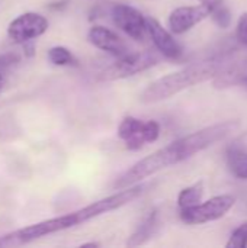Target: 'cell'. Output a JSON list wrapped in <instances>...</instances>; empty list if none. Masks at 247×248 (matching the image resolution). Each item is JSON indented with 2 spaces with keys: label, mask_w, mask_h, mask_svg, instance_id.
Returning a JSON list of instances; mask_svg holds the SVG:
<instances>
[{
  "label": "cell",
  "mask_w": 247,
  "mask_h": 248,
  "mask_svg": "<svg viewBox=\"0 0 247 248\" xmlns=\"http://www.w3.org/2000/svg\"><path fill=\"white\" fill-rule=\"evenodd\" d=\"M240 124L237 121H226L221 124L210 125L197 132H192L186 137H182L169 145L148 154L147 157L138 160L127 171H124L114 183V189H125L134 186L144 179L165 170L167 167L176 166L195 154L210 148L211 145L226 140L229 135L239 129Z\"/></svg>",
  "instance_id": "6da1fadb"
},
{
  "label": "cell",
  "mask_w": 247,
  "mask_h": 248,
  "mask_svg": "<svg viewBox=\"0 0 247 248\" xmlns=\"http://www.w3.org/2000/svg\"><path fill=\"white\" fill-rule=\"evenodd\" d=\"M146 185H134L125 189H119V192L109 195L103 199H99L84 208H80L77 211H73L70 214L55 217L51 219H45L32 225H28L25 228L16 230L13 232L4 234L0 237V247H17L25 246L32 241H36L42 237L57 234L61 231H67L71 228H76L79 225H83L103 214L112 212L115 209H119L137 198H140L146 192Z\"/></svg>",
  "instance_id": "7a4b0ae2"
},
{
  "label": "cell",
  "mask_w": 247,
  "mask_h": 248,
  "mask_svg": "<svg viewBox=\"0 0 247 248\" xmlns=\"http://www.w3.org/2000/svg\"><path fill=\"white\" fill-rule=\"evenodd\" d=\"M224 67L226 64L221 60H210L166 74L150 83L140 94V100L143 103H157L166 100L182 90L214 78L224 70Z\"/></svg>",
  "instance_id": "3957f363"
},
{
  "label": "cell",
  "mask_w": 247,
  "mask_h": 248,
  "mask_svg": "<svg viewBox=\"0 0 247 248\" xmlns=\"http://www.w3.org/2000/svg\"><path fill=\"white\" fill-rule=\"evenodd\" d=\"M160 61V57L157 52L151 49L140 51V52H128L124 57H119L114 64L106 67L100 78L102 80H118V78H127L131 76H135L141 71H146L154 65H157Z\"/></svg>",
  "instance_id": "277c9868"
},
{
  "label": "cell",
  "mask_w": 247,
  "mask_h": 248,
  "mask_svg": "<svg viewBox=\"0 0 247 248\" xmlns=\"http://www.w3.org/2000/svg\"><path fill=\"white\" fill-rule=\"evenodd\" d=\"M236 203L233 195H220L208 199L204 203H197L194 206L181 209L179 218L188 225H201L207 222L217 221L223 218Z\"/></svg>",
  "instance_id": "5b68a950"
},
{
  "label": "cell",
  "mask_w": 247,
  "mask_h": 248,
  "mask_svg": "<svg viewBox=\"0 0 247 248\" xmlns=\"http://www.w3.org/2000/svg\"><path fill=\"white\" fill-rule=\"evenodd\" d=\"M48 19L35 12H26L15 17L7 26V36L15 44H25L42 36L48 31Z\"/></svg>",
  "instance_id": "8992f818"
},
{
  "label": "cell",
  "mask_w": 247,
  "mask_h": 248,
  "mask_svg": "<svg viewBox=\"0 0 247 248\" xmlns=\"http://www.w3.org/2000/svg\"><path fill=\"white\" fill-rule=\"evenodd\" d=\"M111 17L116 28L125 32L130 38L141 41L147 33L146 16L135 7L124 3L114 4L111 7Z\"/></svg>",
  "instance_id": "52a82bcc"
},
{
  "label": "cell",
  "mask_w": 247,
  "mask_h": 248,
  "mask_svg": "<svg viewBox=\"0 0 247 248\" xmlns=\"http://www.w3.org/2000/svg\"><path fill=\"white\" fill-rule=\"evenodd\" d=\"M215 1L218 0H214L211 3H201L198 6H182L173 9L167 19L170 32L176 35H182L189 29H192L194 26H197L199 22H202L210 16Z\"/></svg>",
  "instance_id": "ba28073f"
},
{
  "label": "cell",
  "mask_w": 247,
  "mask_h": 248,
  "mask_svg": "<svg viewBox=\"0 0 247 248\" xmlns=\"http://www.w3.org/2000/svg\"><path fill=\"white\" fill-rule=\"evenodd\" d=\"M87 41L95 48L102 49L116 58L124 57L130 52L124 39H121V36L118 33H115L114 31H111L109 28H105L102 25H95L89 29Z\"/></svg>",
  "instance_id": "9c48e42d"
},
{
  "label": "cell",
  "mask_w": 247,
  "mask_h": 248,
  "mask_svg": "<svg viewBox=\"0 0 247 248\" xmlns=\"http://www.w3.org/2000/svg\"><path fill=\"white\" fill-rule=\"evenodd\" d=\"M146 25H147V32L151 36L157 51L169 58V60H178L182 55V46L178 44V41L172 36V33L162 26L159 20L154 17H146Z\"/></svg>",
  "instance_id": "30bf717a"
},
{
  "label": "cell",
  "mask_w": 247,
  "mask_h": 248,
  "mask_svg": "<svg viewBox=\"0 0 247 248\" xmlns=\"http://www.w3.org/2000/svg\"><path fill=\"white\" fill-rule=\"evenodd\" d=\"M144 122L134 116H127L118 126V137L125 142L130 151H138L146 145L144 140Z\"/></svg>",
  "instance_id": "8fae6325"
},
{
  "label": "cell",
  "mask_w": 247,
  "mask_h": 248,
  "mask_svg": "<svg viewBox=\"0 0 247 248\" xmlns=\"http://www.w3.org/2000/svg\"><path fill=\"white\" fill-rule=\"evenodd\" d=\"M157 227H159V217H157V211L153 209V211H150L144 217V219L141 221V224L137 227V230L134 231V234L130 237L127 246H130V247H138V246L147 243L154 235Z\"/></svg>",
  "instance_id": "7c38bea8"
},
{
  "label": "cell",
  "mask_w": 247,
  "mask_h": 248,
  "mask_svg": "<svg viewBox=\"0 0 247 248\" xmlns=\"http://www.w3.org/2000/svg\"><path fill=\"white\" fill-rule=\"evenodd\" d=\"M227 166L231 174L240 180H247V153L239 148L227 151Z\"/></svg>",
  "instance_id": "4fadbf2b"
},
{
  "label": "cell",
  "mask_w": 247,
  "mask_h": 248,
  "mask_svg": "<svg viewBox=\"0 0 247 248\" xmlns=\"http://www.w3.org/2000/svg\"><path fill=\"white\" fill-rule=\"evenodd\" d=\"M204 196V182H198L192 186L182 189L178 195V206L179 209H185L194 206L202 201Z\"/></svg>",
  "instance_id": "5bb4252c"
},
{
  "label": "cell",
  "mask_w": 247,
  "mask_h": 248,
  "mask_svg": "<svg viewBox=\"0 0 247 248\" xmlns=\"http://www.w3.org/2000/svg\"><path fill=\"white\" fill-rule=\"evenodd\" d=\"M48 60L51 64L58 65V67H64V65H77V60L74 58V55L71 54V51L66 46L57 45L48 49Z\"/></svg>",
  "instance_id": "9a60e30c"
},
{
  "label": "cell",
  "mask_w": 247,
  "mask_h": 248,
  "mask_svg": "<svg viewBox=\"0 0 247 248\" xmlns=\"http://www.w3.org/2000/svg\"><path fill=\"white\" fill-rule=\"evenodd\" d=\"M210 16L213 17L214 23H215L218 28H221V29L229 28L230 23H231V12H230L229 7L223 3V0H218V1L214 3Z\"/></svg>",
  "instance_id": "2e32d148"
},
{
  "label": "cell",
  "mask_w": 247,
  "mask_h": 248,
  "mask_svg": "<svg viewBox=\"0 0 247 248\" xmlns=\"http://www.w3.org/2000/svg\"><path fill=\"white\" fill-rule=\"evenodd\" d=\"M230 248H245L247 247V224L240 225L237 230L233 231L230 240L226 244Z\"/></svg>",
  "instance_id": "e0dca14e"
},
{
  "label": "cell",
  "mask_w": 247,
  "mask_h": 248,
  "mask_svg": "<svg viewBox=\"0 0 247 248\" xmlns=\"http://www.w3.org/2000/svg\"><path fill=\"white\" fill-rule=\"evenodd\" d=\"M144 140H146V144L148 142H156L160 137V125L159 122L156 121H147L144 122Z\"/></svg>",
  "instance_id": "ac0fdd59"
},
{
  "label": "cell",
  "mask_w": 247,
  "mask_h": 248,
  "mask_svg": "<svg viewBox=\"0 0 247 248\" xmlns=\"http://www.w3.org/2000/svg\"><path fill=\"white\" fill-rule=\"evenodd\" d=\"M236 36H237V41L247 46V12H245L239 22H237V28H236Z\"/></svg>",
  "instance_id": "d6986e66"
},
{
  "label": "cell",
  "mask_w": 247,
  "mask_h": 248,
  "mask_svg": "<svg viewBox=\"0 0 247 248\" xmlns=\"http://www.w3.org/2000/svg\"><path fill=\"white\" fill-rule=\"evenodd\" d=\"M19 62V55L13 54V52H7L0 55V70H6L10 68L13 65H16Z\"/></svg>",
  "instance_id": "ffe728a7"
},
{
  "label": "cell",
  "mask_w": 247,
  "mask_h": 248,
  "mask_svg": "<svg viewBox=\"0 0 247 248\" xmlns=\"http://www.w3.org/2000/svg\"><path fill=\"white\" fill-rule=\"evenodd\" d=\"M23 46V52H25V57L31 58L35 55V45H33V41H28L25 44H22Z\"/></svg>",
  "instance_id": "44dd1931"
},
{
  "label": "cell",
  "mask_w": 247,
  "mask_h": 248,
  "mask_svg": "<svg viewBox=\"0 0 247 248\" xmlns=\"http://www.w3.org/2000/svg\"><path fill=\"white\" fill-rule=\"evenodd\" d=\"M82 247H99V244L98 243H84V244H82Z\"/></svg>",
  "instance_id": "7402d4cb"
},
{
  "label": "cell",
  "mask_w": 247,
  "mask_h": 248,
  "mask_svg": "<svg viewBox=\"0 0 247 248\" xmlns=\"http://www.w3.org/2000/svg\"><path fill=\"white\" fill-rule=\"evenodd\" d=\"M3 83H4V77H3L1 70H0V89H1V86H3Z\"/></svg>",
  "instance_id": "603a6c76"
},
{
  "label": "cell",
  "mask_w": 247,
  "mask_h": 248,
  "mask_svg": "<svg viewBox=\"0 0 247 248\" xmlns=\"http://www.w3.org/2000/svg\"><path fill=\"white\" fill-rule=\"evenodd\" d=\"M201 3H211V1H214V0H199Z\"/></svg>",
  "instance_id": "cb8c5ba5"
}]
</instances>
